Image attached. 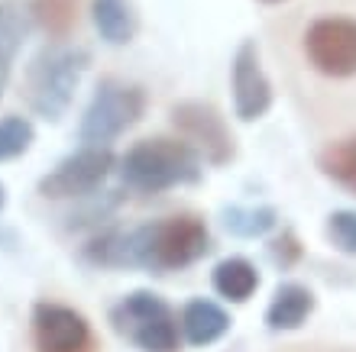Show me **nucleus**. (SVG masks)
<instances>
[{"label": "nucleus", "instance_id": "1", "mask_svg": "<svg viewBox=\"0 0 356 352\" xmlns=\"http://www.w3.org/2000/svg\"><path fill=\"white\" fill-rule=\"evenodd\" d=\"M211 252V233L197 217H162L133 230H104L85 246L97 269H146L156 275L181 271Z\"/></svg>", "mask_w": 356, "mask_h": 352}, {"label": "nucleus", "instance_id": "2", "mask_svg": "<svg viewBox=\"0 0 356 352\" xmlns=\"http://www.w3.org/2000/svg\"><path fill=\"white\" fill-rule=\"evenodd\" d=\"M117 175L127 191L162 194L172 187L197 185L204 175V158L185 140H143L117 158Z\"/></svg>", "mask_w": 356, "mask_h": 352}, {"label": "nucleus", "instance_id": "3", "mask_svg": "<svg viewBox=\"0 0 356 352\" xmlns=\"http://www.w3.org/2000/svg\"><path fill=\"white\" fill-rule=\"evenodd\" d=\"M88 49L81 46H46L26 68V103L29 110L42 120H62L75 101V91L81 84V74L88 72Z\"/></svg>", "mask_w": 356, "mask_h": 352}, {"label": "nucleus", "instance_id": "4", "mask_svg": "<svg viewBox=\"0 0 356 352\" xmlns=\"http://www.w3.org/2000/svg\"><path fill=\"white\" fill-rule=\"evenodd\" d=\"M113 333L140 352H178L181 326L165 297L156 291H130L111 310Z\"/></svg>", "mask_w": 356, "mask_h": 352}, {"label": "nucleus", "instance_id": "5", "mask_svg": "<svg viewBox=\"0 0 356 352\" xmlns=\"http://www.w3.org/2000/svg\"><path fill=\"white\" fill-rule=\"evenodd\" d=\"M146 113V91L140 84L104 78L94 91L85 117L78 123V136L85 146H111L117 136L133 130Z\"/></svg>", "mask_w": 356, "mask_h": 352}, {"label": "nucleus", "instance_id": "6", "mask_svg": "<svg viewBox=\"0 0 356 352\" xmlns=\"http://www.w3.org/2000/svg\"><path fill=\"white\" fill-rule=\"evenodd\" d=\"M113 168H117V156L111 152V146H81L68 152L49 175L39 178V194L49 201L94 197L113 175Z\"/></svg>", "mask_w": 356, "mask_h": 352}, {"label": "nucleus", "instance_id": "7", "mask_svg": "<svg viewBox=\"0 0 356 352\" xmlns=\"http://www.w3.org/2000/svg\"><path fill=\"white\" fill-rule=\"evenodd\" d=\"M172 126L178 136L197 149L207 165H230L236 156V140L227 126L224 113L207 101H181L172 107Z\"/></svg>", "mask_w": 356, "mask_h": 352}, {"label": "nucleus", "instance_id": "8", "mask_svg": "<svg viewBox=\"0 0 356 352\" xmlns=\"http://www.w3.org/2000/svg\"><path fill=\"white\" fill-rule=\"evenodd\" d=\"M305 56L311 68L324 78H353L356 74V19L321 17L305 33Z\"/></svg>", "mask_w": 356, "mask_h": 352}, {"label": "nucleus", "instance_id": "9", "mask_svg": "<svg viewBox=\"0 0 356 352\" xmlns=\"http://www.w3.org/2000/svg\"><path fill=\"white\" fill-rule=\"evenodd\" d=\"M33 343L36 352H97L85 314L56 301H39L33 307Z\"/></svg>", "mask_w": 356, "mask_h": 352}, {"label": "nucleus", "instance_id": "10", "mask_svg": "<svg viewBox=\"0 0 356 352\" xmlns=\"http://www.w3.org/2000/svg\"><path fill=\"white\" fill-rule=\"evenodd\" d=\"M230 91H234V113L243 123L263 120L272 107V81L266 78L259 49L253 39H246L236 49L234 65H230Z\"/></svg>", "mask_w": 356, "mask_h": 352}, {"label": "nucleus", "instance_id": "11", "mask_svg": "<svg viewBox=\"0 0 356 352\" xmlns=\"http://www.w3.org/2000/svg\"><path fill=\"white\" fill-rule=\"evenodd\" d=\"M230 324H234L230 314L211 297H191L178 317L181 340L195 349H204V346H214L217 340H224L230 333Z\"/></svg>", "mask_w": 356, "mask_h": 352}, {"label": "nucleus", "instance_id": "12", "mask_svg": "<svg viewBox=\"0 0 356 352\" xmlns=\"http://www.w3.org/2000/svg\"><path fill=\"white\" fill-rule=\"evenodd\" d=\"M318 307V297L308 285L301 281H282L272 294L269 307H266V326L275 330V333H291V330H301L308 324V317L314 314Z\"/></svg>", "mask_w": 356, "mask_h": 352}, {"label": "nucleus", "instance_id": "13", "mask_svg": "<svg viewBox=\"0 0 356 352\" xmlns=\"http://www.w3.org/2000/svg\"><path fill=\"white\" fill-rule=\"evenodd\" d=\"M91 19L107 46H130L140 33V13L133 0H91Z\"/></svg>", "mask_w": 356, "mask_h": 352}, {"label": "nucleus", "instance_id": "14", "mask_svg": "<svg viewBox=\"0 0 356 352\" xmlns=\"http://www.w3.org/2000/svg\"><path fill=\"white\" fill-rule=\"evenodd\" d=\"M33 23H36L33 7H23L17 0H0V78L3 81H7L26 36L33 33Z\"/></svg>", "mask_w": 356, "mask_h": 352}, {"label": "nucleus", "instance_id": "15", "mask_svg": "<svg viewBox=\"0 0 356 352\" xmlns=\"http://www.w3.org/2000/svg\"><path fill=\"white\" fill-rule=\"evenodd\" d=\"M211 285L230 304H246L256 294V287H259V271L243 255H227L211 271Z\"/></svg>", "mask_w": 356, "mask_h": 352}, {"label": "nucleus", "instance_id": "16", "mask_svg": "<svg viewBox=\"0 0 356 352\" xmlns=\"http://www.w3.org/2000/svg\"><path fill=\"white\" fill-rule=\"evenodd\" d=\"M318 168H321V175L330 178L334 185L356 194V136L330 142L318 156Z\"/></svg>", "mask_w": 356, "mask_h": 352}, {"label": "nucleus", "instance_id": "17", "mask_svg": "<svg viewBox=\"0 0 356 352\" xmlns=\"http://www.w3.org/2000/svg\"><path fill=\"white\" fill-rule=\"evenodd\" d=\"M279 223V213L275 207L259 204V207H227L224 210V226L227 233H234L240 240H256V236H266Z\"/></svg>", "mask_w": 356, "mask_h": 352}, {"label": "nucleus", "instance_id": "18", "mask_svg": "<svg viewBox=\"0 0 356 352\" xmlns=\"http://www.w3.org/2000/svg\"><path fill=\"white\" fill-rule=\"evenodd\" d=\"M36 142V126L29 117H0V162H13V158L26 156Z\"/></svg>", "mask_w": 356, "mask_h": 352}, {"label": "nucleus", "instance_id": "19", "mask_svg": "<svg viewBox=\"0 0 356 352\" xmlns=\"http://www.w3.org/2000/svg\"><path fill=\"white\" fill-rule=\"evenodd\" d=\"M327 240L343 255H356V210H334L327 217Z\"/></svg>", "mask_w": 356, "mask_h": 352}, {"label": "nucleus", "instance_id": "20", "mask_svg": "<svg viewBox=\"0 0 356 352\" xmlns=\"http://www.w3.org/2000/svg\"><path fill=\"white\" fill-rule=\"evenodd\" d=\"M269 255H272V262H275V265H282V269H291V265L301 259V242H298V236H295L291 230H282L279 240L269 242Z\"/></svg>", "mask_w": 356, "mask_h": 352}, {"label": "nucleus", "instance_id": "21", "mask_svg": "<svg viewBox=\"0 0 356 352\" xmlns=\"http://www.w3.org/2000/svg\"><path fill=\"white\" fill-rule=\"evenodd\" d=\"M7 207V187H3V181H0V210Z\"/></svg>", "mask_w": 356, "mask_h": 352}, {"label": "nucleus", "instance_id": "22", "mask_svg": "<svg viewBox=\"0 0 356 352\" xmlns=\"http://www.w3.org/2000/svg\"><path fill=\"white\" fill-rule=\"evenodd\" d=\"M0 97H3V78H0Z\"/></svg>", "mask_w": 356, "mask_h": 352}, {"label": "nucleus", "instance_id": "23", "mask_svg": "<svg viewBox=\"0 0 356 352\" xmlns=\"http://www.w3.org/2000/svg\"><path fill=\"white\" fill-rule=\"evenodd\" d=\"M263 3H282V0H263Z\"/></svg>", "mask_w": 356, "mask_h": 352}]
</instances>
